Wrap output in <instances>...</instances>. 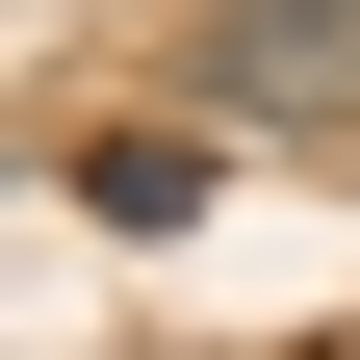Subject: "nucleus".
<instances>
[{
    "label": "nucleus",
    "instance_id": "obj_1",
    "mask_svg": "<svg viewBox=\"0 0 360 360\" xmlns=\"http://www.w3.org/2000/svg\"><path fill=\"white\" fill-rule=\"evenodd\" d=\"M206 129H360V0H206Z\"/></svg>",
    "mask_w": 360,
    "mask_h": 360
}]
</instances>
